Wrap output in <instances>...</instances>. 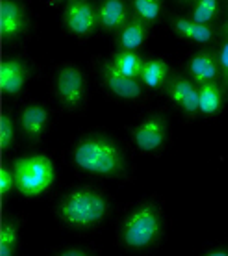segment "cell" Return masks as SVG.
Instances as JSON below:
<instances>
[{"mask_svg":"<svg viewBox=\"0 0 228 256\" xmlns=\"http://www.w3.org/2000/svg\"><path fill=\"white\" fill-rule=\"evenodd\" d=\"M72 162L80 171L102 178H119L126 169L122 150L104 136H88L78 141Z\"/></svg>","mask_w":228,"mask_h":256,"instance_id":"6da1fadb","label":"cell"},{"mask_svg":"<svg viewBox=\"0 0 228 256\" xmlns=\"http://www.w3.org/2000/svg\"><path fill=\"white\" fill-rule=\"evenodd\" d=\"M110 214V202L93 188H74L56 206V216L70 228H93Z\"/></svg>","mask_w":228,"mask_h":256,"instance_id":"7a4b0ae2","label":"cell"},{"mask_svg":"<svg viewBox=\"0 0 228 256\" xmlns=\"http://www.w3.org/2000/svg\"><path fill=\"white\" fill-rule=\"evenodd\" d=\"M164 234V218L154 202H141L120 224V242L130 250L150 249Z\"/></svg>","mask_w":228,"mask_h":256,"instance_id":"3957f363","label":"cell"},{"mask_svg":"<svg viewBox=\"0 0 228 256\" xmlns=\"http://www.w3.org/2000/svg\"><path fill=\"white\" fill-rule=\"evenodd\" d=\"M17 193L24 198H38L50 192L56 182L54 162L44 154H28L13 162Z\"/></svg>","mask_w":228,"mask_h":256,"instance_id":"277c9868","label":"cell"},{"mask_svg":"<svg viewBox=\"0 0 228 256\" xmlns=\"http://www.w3.org/2000/svg\"><path fill=\"white\" fill-rule=\"evenodd\" d=\"M54 91L64 108H82L88 98V86H86V76H84L82 69L76 65H64L62 69H58Z\"/></svg>","mask_w":228,"mask_h":256,"instance_id":"5b68a950","label":"cell"},{"mask_svg":"<svg viewBox=\"0 0 228 256\" xmlns=\"http://www.w3.org/2000/svg\"><path fill=\"white\" fill-rule=\"evenodd\" d=\"M98 24V12L88 0H69L65 8V26L74 38L86 39L95 32Z\"/></svg>","mask_w":228,"mask_h":256,"instance_id":"8992f818","label":"cell"},{"mask_svg":"<svg viewBox=\"0 0 228 256\" xmlns=\"http://www.w3.org/2000/svg\"><path fill=\"white\" fill-rule=\"evenodd\" d=\"M132 140L141 152H154L165 145L167 121L164 116H148L132 130Z\"/></svg>","mask_w":228,"mask_h":256,"instance_id":"52a82bcc","label":"cell"},{"mask_svg":"<svg viewBox=\"0 0 228 256\" xmlns=\"http://www.w3.org/2000/svg\"><path fill=\"white\" fill-rule=\"evenodd\" d=\"M100 74H102V82L106 84V88H108L115 96H119V98H124V100H138V98L143 95V86H141L143 82H140V78H130V76H126V74H122V72L112 64V60L102 65Z\"/></svg>","mask_w":228,"mask_h":256,"instance_id":"ba28073f","label":"cell"},{"mask_svg":"<svg viewBox=\"0 0 228 256\" xmlns=\"http://www.w3.org/2000/svg\"><path fill=\"white\" fill-rule=\"evenodd\" d=\"M0 30L4 39H15L26 30L24 10L17 0H4L0 8Z\"/></svg>","mask_w":228,"mask_h":256,"instance_id":"9c48e42d","label":"cell"},{"mask_svg":"<svg viewBox=\"0 0 228 256\" xmlns=\"http://www.w3.org/2000/svg\"><path fill=\"white\" fill-rule=\"evenodd\" d=\"M48 121H50V114L44 106H39V104H30L22 110L20 114V128L26 134V138L32 141L41 140L46 132V126H48Z\"/></svg>","mask_w":228,"mask_h":256,"instance_id":"30bf717a","label":"cell"},{"mask_svg":"<svg viewBox=\"0 0 228 256\" xmlns=\"http://www.w3.org/2000/svg\"><path fill=\"white\" fill-rule=\"evenodd\" d=\"M26 80H28V69L20 60H6L0 69V82H2V91L6 95H19L24 90Z\"/></svg>","mask_w":228,"mask_h":256,"instance_id":"8fae6325","label":"cell"},{"mask_svg":"<svg viewBox=\"0 0 228 256\" xmlns=\"http://www.w3.org/2000/svg\"><path fill=\"white\" fill-rule=\"evenodd\" d=\"M169 95H171L172 102L184 110V114L191 117L200 114L198 112V88H195L191 80L176 78L169 88Z\"/></svg>","mask_w":228,"mask_h":256,"instance_id":"7c38bea8","label":"cell"},{"mask_svg":"<svg viewBox=\"0 0 228 256\" xmlns=\"http://www.w3.org/2000/svg\"><path fill=\"white\" fill-rule=\"evenodd\" d=\"M188 70H190V74L196 84L216 82L221 74L219 62L210 52H198L196 56H193L188 64Z\"/></svg>","mask_w":228,"mask_h":256,"instance_id":"4fadbf2b","label":"cell"},{"mask_svg":"<svg viewBox=\"0 0 228 256\" xmlns=\"http://www.w3.org/2000/svg\"><path fill=\"white\" fill-rule=\"evenodd\" d=\"M128 10L124 0H104L98 8V26L104 32H115L126 24Z\"/></svg>","mask_w":228,"mask_h":256,"instance_id":"5bb4252c","label":"cell"},{"mask_svg":"<svg viewBox=\"0 0 228 256\" xmlns=\"http://www.w3.org/2000/svg\"><path fill=\"white\" fill-rule=\"evenodd\" d=\"M172 30L180 38L193 41V43H210L214 39V28L204 22H196L195 19H174Z\"/></svg>","mask_w":228,"mask_h":256,"instance_id":"9a60e30c","label":"cell"},{"mask_svg":"<svg viewBox=\"0 0 228 256\" xmlns=\"http://www.w3.org/2000/svg\"><path fill=\"white\" fill-rule=\"evenodd\" d=\"M222 108V93L216 82L200 84L198 88V112L206 117L217 116Z\"/></svg>","mask_w":228,"mask_h":256,"instance_id":"2e32d148","label":"cell"},{"mask_svg":"<svg viewBox=\"0 0 228 256\" xmlns=\"http://www.w3.org/2000/svg\"><path fill=\"white\" fill-rule=\"evenodd\" d=\"M148 30H146L145 20H132L120 28L119 34V45L124 50H138L145 45Z\"/></svg>","mask_w":228,"mask_h":256,"instance_id":"e0dca14e","label":"cell"},{"mask_svg":"<svg viewBox=\"0 0 228 256\" xmlns=\"http://www.w3.org/2000/svg\"><path fill=\"white\" fill-rule=\"evenodd\" d=\"M112 64H114L122 74H126V76H130V78H140L141 80V72H143L145 62L141 60V56L136 50H124V48H122L120 52H115L114 56H112Z\"/></svg>","mask_w":228,"mask_h":256,"instance_id":"ac0fdd59","label":"cell"},{"mask_svg":"<svg viewBox=\"0 0 228 256\" xmlns=\"http://www.w3.org/2000/svg\"><path fill=\"white\" fill-rule=\"evenodd\" d=\"M169 76V65L164 60H148L143 65L141 82L148 90H160Z\"/></svg>","mask_w":228,"mask_h":256,"instance_id":"d6986e66","label":"cell"},{"mask_svg":"<svg viewBox=\"0 0 228 256\" xmlns=\"http://www.w3.org/2000/svg\"><path fill=\"white\" fill-rule=\"evenodd\" d=\"M17 245H19V224L15 221H8L2 224V230H0V254H15Z\"/></svg>","mask_w":228,"mask_h":256,"instance_id":"ffe728a7","label":"cell"},{"mask_svg":"<svg viewBox=\"0 0 228 256\" xmlns=\"http://www.w3.org/2000/svg\"><path fill=\"white\" fill-rule=\"evenodd\" d=\"M136 15L145 22H154L164 12V0H132Z\"/></svg>","mask_w":228,"mask_h":256,"instance_id":"44dd1931","label":"cell"},{"mask_svg":"<svg viewBox=\"0 0 228 256\" xmlns=\"http://www.w3.org/2000/svg\"><path fill=\"white\" fill-rule=\"evenodd\" d=\"M217 12H219V0H196L195 10H193V19L196 22L210 24L216 19Z\"/></svg>","mask_w":228,"mask_h":256,"instance_id":"7402d4cb","label":"cell"},{"mask_svg":"<svg viewBox=\"0 0 228 256\" xmlns=\"http://www.w3.org/2000/svg\"><path fill=\"white\" fill-rule=\"evenodd\" d=\"M0 141H2L4 150H10L12 145L15 143V122H13L10 114H4L2 122H0Z\"/></svg>","mask_w":228,"mask_h":256,"instance_id":"603a6c76","label":"cell"},{"mask_svg":"<svg viewBox=\"0 0 228 256\" xmlns=\"http://www.w3.org/2000/svg\"><path fill=\"white\" fill-rule=\"evenodd\" d=\"M15 190H17V182H15L13 169L12 167H2L0 169V192H2V198H8Z\"/></svg>","mask_w":228,"mask_h":256,"instance_id":"cb8c5ba5","label":"cell"},{"mask_svg":"<svg viewBox=\"0 0 228 256\" xmlns=\"http://www.w3.org/2000/svg\"><path fill=\"white\" fill-rule=\"evenodd\" d=\"M217 62H219V67H221L222 80H224V84L228 86V41L221 46L219 56H217Z\"/></svg>","mask_w":228,"mask_h":256,"instance_id":"d4e9b609","label":"cell"},{"mask_svg":"<svg viewBox=\"0 0 228 256\" xmlns=\"http://www.w3.org/2000/svg\"><path fill=\"white\" fill-rule=\"evenodd\" d=\"M62 254L64 256H86L89 254L88 249H65L62 250Z\"/></svg>","mask_w":228,"mask_h":256,"instance_id":"484cf974","label":"cell"},{"mask_svg":"<svg viewBox=\"0 0 228 256\" xmlns=\"http://www.w3.org/2000/svg\"><path fill=\"white\" fill-rule=\"evenodd\" d=\"M210 256H228V249H210Z\"/></svg>","mask_w":228,"mask_h":256,"instance_id":"4316f807","label":"cell"},{"mask_svg":"<svg viewBox=\"0 0 228 256\" xmlns=\"http://www.w3.org/2000/svg\"><path fill=\"white\" fill-rule=\"evenodd\" d=\"M182 2H193V0H182Z\"/></svg>","mask_w":228,"mask_h":256,"instance_id":"83f0119b","label":"cell"},{"mask_svg":"<svg viewBox=\"0 0 228 256\" xmlns=\"http://www.w3.org/2000/svg\"><path fill=\"white\" fill-rule=\"evenodd\" d=\"M226 34H228V22H226Z\"/></svg>","mask_w":228,"mask_h":256,"instance_id":"f1b7e54d","label":"cell"},{"mask_svg":"<svg viewBox=\"0 0 228 256\" xmlns=\"http://www.w3.org/2000/svg\"><path fill=\"white\" fill-rule=\"evenodd\" d=\"M56 2H60V0H56Z\"/></svg>","mask_w":228,"mask_h":256,"instance_id":"f546056e","label":"cell"}]
</instances>
